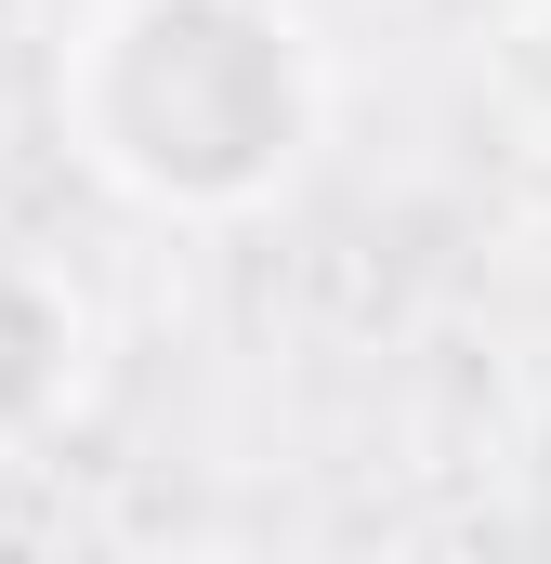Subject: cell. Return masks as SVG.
I'll return each mask as SVG.
<instances>
[{"label":"cell","mask_w":551,"mask_h":564,"mask_svg":"<svg viewBox=\"0 0 551 564\" xmlns=\"http://www.w3.org/2000/svg\"><path fill=\"white\" fill-rule=\"evenodd\" d=\"M66 158L158 224H237L289 197L328 132V66L289 0H93L53 53Z\"/></svg>","instance_id":"obj_1"},{"label":"cell","mask_w":551,"mask_h":564,"mask_svg":"<svg viewBox=\"0 0 551 564\" xmlns=\"http://www.w3.org/2000/svg\"><path fill=\"white\" fill-rule=\"evenodd\" d=\"M79 355H93V315H79V289L53 276L40 250H0V446H26V433L66 421V394H79Z\"/></svg>","instance_id":"obj_2"},{"label":"cell","mask_w":551,"mask_h":564,"mask_svg":"<svg viewBox=\"0 0 551 564\" xmlns=\"http://www.w3.org/2000/svg\"><path fill=\"white\" fill-rule=\"evenodd\" d=\"M486 79H499V119L551 158V0H526L512 26H499V53H486Z\"/></svg>","instance_id":"obj_3"}]
</instances>
